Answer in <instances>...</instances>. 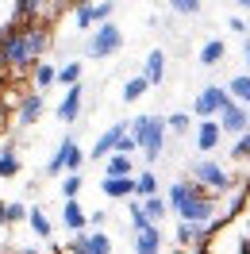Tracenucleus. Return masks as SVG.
I'll return each instance as SVG.
<instances>
[{"instance_id": "22", "label": "nucleus", "mask_w": 250, "mask_h": 254, "mask_svg": "<svg viewBox=\"0 0 250 254\" xmlns=\"http://www.w3.org/2000/svg\"><path fill=\"white\" fill-rule=\"evenodd\" d=\"M158 192H162V185H158V174H154V170L135 174V200H146V196H158Z\"/></svg>"}, {"instance_id": "23", "label": "nucleus", "mask_w": 250, "mask_h": 254, "mask_svg": "<svg viewBox=\"0 0 250 254\" xmlns=\"http://www.w3.org/2000/svg\"><path fill=\"white\" fill-rule=\"evenodd\" d=\"M27 227H31V235H39V239L54 235V223H50V216L43 208H27Z\"/></svg>"}, {"instance_id": "6", "label": "nucleus", "mask_w": 250, "mask_h": 254, "mask_svg": "<svg viewBox=\"0 0 250 254\" xmlns=\"http://www.w3.org/2000/svg\"><path fill=\"white\" fill-rule=\"evenodd\" d=\"M120 50H124V31H120L112 19L108 23H96L93 31H89V39H85V54H89V58H100V62H104V58H116Z\"/></svg>"}, {"instance_id": "8", "label": "nucleus", "mask_w": 250, "mask_h": 254, "mask_svg": "<svg viewBox=\"0 0 250 254\" xmlns=\"http://www.w3.org/2000/svg\"><path fill=\"white\" fill-rule=\"evenodd\" d=\"M43 112H47V93L27 89V93L16 100V124L19 127H35L39 120H43Z\"/></svg>"}, {"instance_id": "27", "label": "nucleus", "mask_w": 250, "mask_h": 254, "mask_svg": "<svg viewBox=\"0 0 250 254\" xmlns=\"http://www.w3.org/2000/svg\"><path fill=\"white\" fill-rule=\"evenodd\" d=\"M227 93H231L243 108H250V73H235V77L227 81Z\"/></svg>"}, {"instance_id": "34", "label": "nucleus", "mask_w": 250, "mask_h": 254, "mask_svg": "<svg viewBox=\"0 0 250 254\" xmlns=\"http://www.w3.org/2000/svg\"><path fill=\"white\" fill-rule=\"evenodd\" d=\"M231 158H235V162H250V131H243V135L235 139V146H231Z\"/></svg>"}, {"instance_id": "38", "label": "nucleus", "mask_w": 250, "mask_h": 254, "mask_svg": "<svg viewBox=\"0 0 250 254\" xmlns=\"http://www.w3.org/2000/svg\"><path fill=\"white\" fill-rule=\"evenodd\" d=\"M227 27H231L235 35H250V27H247V19H239V16H231V19H227Z\"/></svg>"}, {"instance_id": "43", "label": "nucleus", "mask_w": 250, "mask_h": 254, "mask_svg": "<svg viewBox=\"0 0 250 254\" xmlns=\"http://www.w3.org/2000/svg\"><path fill=\"white\" fill-rule=\"evenodd\" d=\"M235 4H239V8H247V12H250V0H235Z\"/></svg>"}, {"instance_id": "39", "label": "nucleus", "mask_w": 250, "mask_h": 254, "mask_svg": "<svg viewBox=\"0 0 250 254\" xmlns=\"http://www.w3.org/2000/svg\"><path fill=\"white\" fill-rule=\"evenodd\" d=\"M104 223H108V212H93L89 216V227H96V231H104Z\"/></svg>"}, {"instance_id": "3", "label": "nucleus", "mask_w": 250, "mask_h": 254, "mask_svg": "<svg viewBox=\"0 0 250 254\" xmlns=\"http://www.w3.org/2000/svg\"><path fill=\"white\" fill-rule=\"evenodd\" d=\"M131 139L139 143V154L146 162H158L166 154V139H170L166 116H135L131 120Z\"/></svg>"}, {"instance_id": "15", "label": "nucleus", "mask_w": 250, "mask_h": 254, "mask_svg": "<svg viewBox=\"0 0 250 254\" xmlns=\"http://www.w3.org/2000/svg\"><path fill=\"white\" fill-rule=\"evenodd\" d=\"M100 192L108 200H127L135 196V177H100Z\"/></svg>"}, {"instance_id": "30", "label": "nucleus", "mask_w": 250, "mask_h": 254, "mask_svg": "<svg viewBox=\"0 0 250 254\" xmlns=\"http://www.w3.org/2000/svg\"><path fill=\"white\" fill-rule=\"evenodd\" d=\"M166 127H170V135H188L192 131V112H173V116H166Z\"/></svg>"}, {"instance_id": "21", "label": "nucleus", "mask_w": 250, "mask_h": 254, "mask_svg": "<svg viewBox=\"0 0 250 254\" xmlns=\"http://www.w3.org/2000/svg\"><path fill=\"white\" fill-rule=\"evenodd\" d=\"M19 170H23V162H19V150L12 143L0 146V181H8V177H19Z\"/></svg>"}, {"instance_id": "32", "label": "nucleus", "mask_w": 250, "mask_h": 254, "mask_svg": "<svg viewBox=\"0 0 250 254\" xmlns=\"http://www.w3.org/2000/svg\"><path fill=\"white\" fill-rule=\"evenodd\" d=\"M127 220H131V235H135V231H142V227H150L142 200H131V204H127Z\"/></svg>"}, {"instance_id": "29", "label": "nucleus", "mask_w": 250, "mask_h": 254, "mask_svg": "<svg viewBox=\"0 0 250 254\" xmlns=\"http://www.w3.org/2000/svg\"><path fill=\"white\" fill-rule=\"evenodd\" d=\"M81 189H85V177H81V174H62V185H58L62 200H77Z\"/></svg>"}, {"instance_id": "41", "label": "nucleus", "mask_w": 250, "mask_h": 254, "mask_svg": "<svg viewBox=\"0 0 250 254\" xmlns=\"http://www.w3.org/2000/svg\"><path fill=\"white\" fill-rule=\"evenodd\" d=\"M243 54H247V73H250V35L243 39Z\"/></svg>"}, {"instance_id": "11", "label": "nucleus", "mask_w": 250, "mask_h": 254, "mask_svg": "<svg viewBox=\"0 0 250 254\" xmlns=\"http://www.w3.org/2000/svg\"><path fill=\"white\" fill-rule=\"evenodd\" d=\"M216 120H219V127H223V135H235V139H239L243 131H250V108H243L239 100H231Z\"/></svg>"}, {"instance_id": "13", "label": "nucleus", "mask_w": 250, "mask_h": 254, "mask_svg": "<svg viewBox=\"0 0 250 254\" xmlns=\"http://www.w3.org/2000/svg\"><path fill=\"white\" fill-rule=\"evenodd\" d=\"M131 254H162V227L150 223L131 235Z\"/></svg>"}, {"instance_id": "5", "label": "nucleus", "mask_w": 250, "mask_h": 254, "mask_svg": "<svg viewBox=\"0 0 250 254\" xmlns=\"http://www.w3.org/2000/svg\"><path fill=\"white\" fill-rule=\"evenodd\" d=\"M89 162V154L77 146V139L73 135H65L62 143H58V150L47 158V166H43V174L47 177H62V174H81V166Z\"/></svg>"}, {"instance_id": "9", "label": "nucleus", "mask_w": 250, "mask_h": 254, "mask_svg": "<svg viewBox=\"0 0 250 254\" xmlns=\"http://www.w3.org/2000/svg\"><path fill=\"white\" fill-rule=\"evenodd\" d=\"M127 131H131V124H127V120L112 124L108 131H100V139H96L93 150H89V162H104L108 154H116V146H120V139H124Z\"/></svg>"}, {"instance_id": "18", "label": "nucleus", "mask_w": 250, "mask_h": 254, "mask_svg": "<svg viewBox=\"0 0 250 254\" xmlns=\"http://www.w3.org/2000/svg\"><path fill=\"white\" fill-rule=\"evenodd\" d=\"M223 58H227V43H223V39H204V47L196 50V62L208 65V69H212V65H219Z\"/></svg>"}, {"instance_id": "14", "label": "nucleus", "mask_w": 250, "mask_h": 254, "mask_svg": "<svg viewBox=\"0 0 250 254\" xmlns=\"http://www.w3.org/2000/svg\"><path fill=\"white\" fill-rule=\"evenodd\" d=\"M62 227L69 235H81V231H89V212L77 204V200H65L62 204Z\"/></svg>"}, {"instance_id": "42", "label": "nucleus", "mask_w": 250, "mask_h": 254, "mask_svg": "<svg viewBox=\"0 0 250 254\" xmlns=\"http://www.w3.org/2000/svg\"><path fill=\"white\" fill-rule=\"evenodd\" d=\"M8 77V65H4V58H0V81Z\"/></svg>"}, {"instance_id": "33", "label": "nucleus", "mask_w": 250, "mask_h": 254, "mask_svg": "<svg viewBox=\"0 0 250 254\" xmlns=\"http://www.w3.org/2000/svg\"><path fill=\"white\" fill-rule=\"evenodd\" d=\"M173 16H196L200 12V0H166Z\"/></svg>"}, {"instance_id": "12", "label": "nucleus", "mask_w": 250, "mask_h": 254, "mask_svg": "<svg viewBox=\"0 0 250 254\" xmlns=\"http://www.w3.org/2000/svg\"><path fill=\"white\" fill-rule=\"evenodd\" d=\"M192 143H196L200 154H212V150L223 143V127H219V120H196V127H192Z\"/></svg>"}, {"instance_id": "26", "label": "nucleus", "mask_w": 250, "mask_h": 254, "mask_svg": "<svg viewBox=\"0 0 250 254\" xmlns=\"http://www.w3.org/2000/svg\"><path fill=\"white\" fill-rule=\"evenodd\" d=\"M81 239H85V254H116V247L104 231H85Z\"/></svg>"}, {"instance_id": "2", "label": "nucleus", "mask_w": 250, "mask_h": 254, "mask_svg": "<svg viewBox=\"0 0 250 254\" xmlns=\"http://www.w3.org/2000/svg\"><path fill=\"white\" fill-rule=\"evenodd\" d=\"M166 204L177 220L185 223H204V227H212L219 220V196L216 192H208L204 185H196L192 177L185 181H173L170 192H166Z\"/></svg>"}, {"instance_id": "19", "label": "nucleus", "mask_w": 250, "mask_h": 254, "mask_svg": "<svg viewBox=\"0 0 250 254\" xmlns=\"http://www.w3.org/2000/svg\"><path fill=\"white\" fill-rule=\"evenodd\" d=\"M100 166H104V177H135V162H131V154H108Z\"/></svg>"}, {"instance_id": "25", "label": "nucleus", "mask_w": 250, "mask_h": 254, "mask_svg": "<svg viewBox=\"0 0 250 254\" xmlns=\"http://www.w3.org/2000/svg\"><path fill=\"white\" fill-rule=\"evenodd\" d=\"M81 73H85V62L81 58H69V62H62L58 65V85H81Z\"/></svg>"}, {"instance_id": "40", "label": "nucleus", "mask_w": 250, "mask_h": 254, "mask_svg": "<svg viewBox=\"0 0 250 254\" xmlns=\"http://www.w3.org/2000/svg\"><path fill=\"white\" fill-rule=\"evenodd\" d=\"M0 227H8V200H0Z\"/></svg>"}, {"instance_id": "35", "label": "nucleus", "mask_w": 250, "mask_h": 254, "mask_svg": "<svg viewBox=\"0 0 250 254\" xmlns=\"http://www.w3.org/2000/svg\"><path fill=\"white\" fill-rule=\"evenodd\" d=\"M16 223H27V204L8 200V227H16Z\"/></svg>"}, {"instance_id": "20", "label": "nucleus", "mask_w": 250, "mask_h": 254, "mask_svg": "<svg viewBox=\"0 0 250 254\" xmlns=\"http://www.w3.org/2000/svg\"><path fill=\"white\" fill-rule=\"evenodd\" d=\"M43 0H16L12 4V23H35V19L43 16Z\"/></svg>"}, {"instance_id": "1", "label": "nucleus", "mask_w": 250, "mask_h": 254, "mask_svg": "<svg viewBox=\"0 0 250 254\" xmlns=\"http://www.w3.org/2000/svg\"><path fill=\"white\" fill-rule=\"evenodd\" d=\"M47 50H50V35L43 23H8L0 31V58L12 73L39 65L47 58Z\"/></svg>"}, {"instance_id": "36", "label": "nucleus", "mask_w": 250, "mask_h": 254, "mask_svg": "<svg viewBox=\"0 0 250 254\" xmlns=\"http://www.w3.org/2000/svg\"><path fill=\"white\" fill-rule=\"evenodd\" d=\"M112 12H116V0H100V4H93V19H96V23H108Z\"/></svg>"}, {"instance_id": "16", "label": "nucleus", "mask_w": 250, "mask_h": 254, "mask_svg": "<svg viewBox=\"0 0 250 254\" xmlns=\"http://www.w3.org/2000/svg\"><path fill=\"white\" fill-rule=\"evenodd\" d=\"M139 73L150 81V89H154V85H162V81H166V50H150Z\"/></svg>"}, {"instance_id": "44", "label": "nucleus", "mask_w": 250, "mask_h": 254, "mask_svg": "<svg viewBox=\"0 0 250 254\" xmlns=\"http://www.w3.org/2000/svg\"><path fill=\"white\" fill-rule=\"evenodd\" d=\"M43 4H47V8H54V4H65V0H43Z\"/></svg>"}, {"instance_id": "17", "label": "nucleus", "mask_w": 250, "mask_h": 254, "mask_svg": "<svg viewBox=\"0 0 250 254\" xmlns=\"http://www.w3.org/2000/svg\"><path fill=\"white\" fill-rule=\"evenodd\" d=\"M50 85H58V65L43 58L39 65H31V89L35 93H47Z\"/></svg>"}, {"instance_id": "24", "label": "nucleus", "mask_w": 250, "mask_h": 254, "mask_svg": "<svg viewBox=\"0 0 250 254\" xmlns=\"http://www.w3.org/2000/svg\"><path fill=\"white\" fill-rule=\"evenodd\" d=\"M146 93H150V81L142 77V73H135V77L124 81V104H135V100H142Z\"/></svg>"}, {"instance_id": "28", "label": "nucleus", "mask_w": 250, "mask_h": 254, "mask_svg": "<svg viewBox=\"0 0 250 254\" xmlns=\"http://www.w3.org/2000/svg\"><path fill=\"white\" fill-rule=\"evenodd\" d=\"M142 208H146V220H150V223H162L166 216H170V204H166V196H162V192H158V196H146Z\"/></svg>"}, {"instance_id": "7", "label": "nucleus", "mask_w": 250, "mask_h": 254, "mask_svg": "<svg viewBox=\"0 0 250 254\" xmlns=\"http://www.w3.org/2000/svg\"><path fill=\"white\" fill-rule=\"evenodd\" d=\"M231 100L235 96L227 93V85H204L200 93H196V100H192V116L196 120H216Z\"/></svg>"}, {"instance_id": "37", "label": "nucleus", "mask_w": 250, "mask_h": 254, "mask_svg": "<svg viewBox=\"0 0 250 254\" xmlns=\"http://www.w3.org/2000/svg\"><path fill=\"white\" fill-rule=\"evenodd\" d=\"M135 150H139V143H135V139H131V131H127L124 139H120V146H116V154H135Z\"/></svg>"}, {"instance_id": "4", "label": "nucleus", "mask_w": 250, "mask_h": 254, "mask_svg": "<svg viewBox=\"0 0 250 254\" xmlns=\"http://www.w3.org/2000/svg\"><path fill=\"white\" fill-rule=\"evenodd\" d=\"M188 177H192L196 185H204L208 192H216V196H219V192H227L235 185L231 170H227L223 162H216L212 154H200V158L192 162V166H188Z\"/></svg>"}, {"instance_id": "31", "label": "nucleus", "mask_w": 250, "mask_h": 254, "mask_svg": "<svg viewBox=\"0 0 250 254\" xmlns=\"http://www.w3.org/2000/svg\"><path fill=\"white\" fill-rule=\"evenodd\" d=\"M73 23H77V31H93L96 19H93V4L89 0H81L77 8H73Z\"/></svg>"}, {"instance_id": "10", "label": "nucleus", "mask_w": 250, "mask_h": 254, "mask_svg": "<svg viewBox=\"0 0 250 254\" xmlns=\"http://www.w3.org/2000/svg\"><path fill=\"white\" fill-rule=\"evenodd\" d=\"M81 112H85V85H69V89H65V96L58 100L54 116L69 127V124H77V120H81Z\"/></svg>"}]
</instances>
